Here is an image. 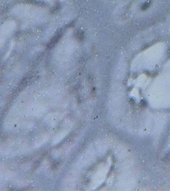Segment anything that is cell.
<instances>
[{
  "label": "cell",
  "mask_w": 170,
  "mask_h": 191,
  "mask_svg": "<svg viewBox=\"0 0 170 191\" xmlns=\"http://www.w3.org/2000/svg\"><path fill=\"white\" fill-rule=\"evenodd\" d=\"M61 36V34H58L56 35L55 37H54V39H53L51 41V45H53L55 44L57 41H58V40H59L60 37Z\"/></svg>",
  "instance_id": "1"
}]
</instances>
